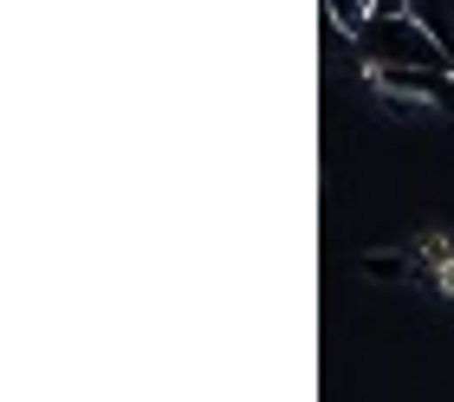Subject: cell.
<instances>
[{"label": "cell", "instance_id": "277c9868", "mask_svg": "<svg viewBox=\"0 0 454 402\" xmlns=\"http://www.w3.org/2000/svg\"><path fill=\"white\" fill-rule=\"evenodd\" d=\"M370 20H377V13H370L364 0H325V27H332L338 39H364Z\"/></svg>", "mask_w": 454, "mask_h": 402}, {"label": "cell", "instance_id": "6da1fadb", "mask_svg": "<svg viewBox=\"0 0 454 402\" xmlns=\"http://www.w3.org/2000/svg\"><path fill=\"white\" fill-rule=\"evenodd\" d=\"M364 46L370 59H389V66H428V72H454V52L442 46L435 33L422 27V20H370V33H364Z\"/></svg>", "mask_w": 454, "mask_h": 402}, {"label": "cell", "instance_id": "7a4b0ae2", "mask_svg": "<svg viewBox=\"0 0 454 402\" xmlns=\"http://www.w3.org/2000/svg\"><path fill=\"white\" fill-rule=\"evenodd\" d=\"M364 84H370V91L416 98L422 111H442V117H454V72H428V66H389V59H364Z\"/></svg>", "mask_w": 454, "mask_h": 402}, {"label": "cell", "instance_id": "3957f363", "mask_svg": "<svg viewBox=\"0 0 454 402\" xmlns=\"http://www.w3.org/2000/svg\"><path fill=\"white\" fill-rule=\"evenodd\" d=\"M357 280L364 286H409V280H422V266L409 247H370V253H357Z\"/></svg>", "mask_w": 454, "mask_h": 402}]
</instances>
